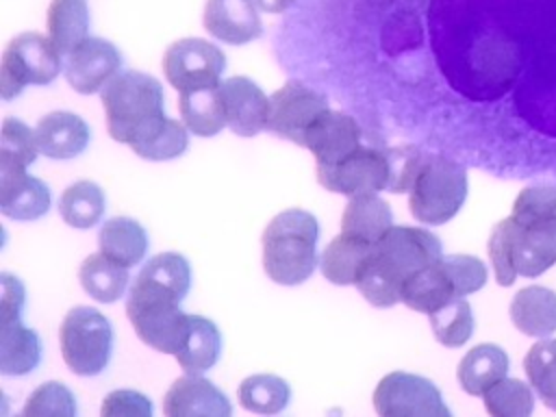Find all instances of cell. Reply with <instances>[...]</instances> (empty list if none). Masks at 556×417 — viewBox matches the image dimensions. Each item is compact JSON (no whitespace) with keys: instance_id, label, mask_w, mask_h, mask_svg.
<instances>
[{"instance_id":"cell-1","label":"cell","mask_w":556,"mask_h":417,"mask_svg":"<svg viewBox=\"0 0 556 417\" xmlns=\"http://www.w3.org/2000/svg\"><path fill=\"white\" fill-rule=\"evenodd\" d=\"M443 256L441 239L421 226H391L374 245L354 287L378 308L402 302L404 282Z\"/></svg>"},{"instance_id":"cell-2","label":"cell","mask_w":556,"mask_h":417,"mask_svg":"<svg viewBox=\"0 0 556 417\" xmlns=\"http://www.w3.org/2000/svg\"><path fill=\"white\" fill-rule=\"evenodd\" d=\"M319 224L317 217L304 208H287L269 219L263 230V269L285 287L306 282L315 267Z\"/></svg>"},{"instance_id":"cell-3","label":"cell","mask_w":556,"mask_h":417,"mask_svg":"<svg viewBox=\"0 0 556 417\" xmlns=\"http://www.w3.org/2000/svg\"><path fill=\"white\" fill-rule=\"evenodd\" d=\"M486 252L500 287H510L517 276L536 278L556 263V219L523 226L508 215L493 226Z\"/></svg>"},{"instance_id":"cell-4","label":"cell","mask_w":556,"mask_h":417,"mask_svg":"<svg viewBox=\"0 0 556 417\" xmlns=\"http://www.w3.org/2000/svg\"><path fill=\"white\" fill-rule=\"evenodd\" d=\"M106 130L117 143L130 146L165 117L161 83L139 70H124L100 91Z\"/></svg>"},{"instance_id":"cell-5","label":"cell","mask_w":556,"mask_h":417,"mask_svg":"<svg viewBox=\"0 0 556 417\" xmlns=\"http://www.w3.org/2000/svg\"><path fill=\"white\" fill-rule=\"evenodd\" d=\"M182 300L176 289L137 274L126 295V315L137 337L156 352L176 354L189 317L180 308Z\"/></svg>"},{"instance_id":"cell-6","label":"cell","mask_w":556,"mask_h":417,"mask_svg":"<svg viewBox=\"0 0 556 417\" xmlns=\"http://www.w3.org/2000/svg\"><path fill=\"white\" fill-rule=\"evenodd\" d=\"M467 169L456 159L426 152L408 191L410 215L426 226L450 222L467 198Z\"/></svg>"},{"instance_id":"cell-7","label":"cell","mask_w":556,"mask_h":417,"mask_svg":"<svg viewBox=\"0 0 556 417\" xmlns=\"http://www.w3.org/2000/svg\"><path fill=\"white\" fill-rule=\"evenodd\" d=\"M115 332L111 319L93 306H74L59 328L61 356L76 376H98L113 354Z\"/></svg>"},{"instance_id":"cell-8","label":"cell","mask_w":556,"mask_h":417,"mask_svg":"<svg viewBox=\"0 0 556 417\" xmlns=\"http://www.w3.org/2000/svg\"><path fill=\"white\" fill-rule=\"evenodd\" d=\"M63 72V54L48 35L26 30L13 37L0 61V96L15 100L28 85L46 87Z\"/></svg>"},{"instance_id":"cell-9","label":"cell","mask_w":556,"mask_h":417,"mask_svg":"<svg viewBox=\"0 0 556 417\" xmlns=\"http://www.w3.org/2000/svg\"><path fill=\"white\" fill-rule=\"evenodd\" d=\"M374 408L382 417H450L439 387L417 374L391 371L374 389Z\"/></svg>"},{"instance_id":"cell-10","label":"cell","mask_w":556,"mask_h":417,"mask_svg":"<svg viewBox=\"0 0 556 417\" xmlns=\"http://www.w3.org/2000/svg\"><path fill=\"white\" fill-rule=\"evenodd\" d=\"M224 70V52L202 37L176 39L163 54V74L178 93L219 85Z\"/></svg>"},{"instance_id":"cell-11","label":"cell","mask_w":556,"mask_h":417,"mask_svg":"<svg viewBox=\"0 0 556 417\" xmlns=\"http://www.w3.org/2000/svg\"><path fill=\"white\" fill-rule=\"evenodd\" d=\"M317 180L324 189L341 195L378 193L389 189L391 165L387 148L363 143L356 152L332 167H315Z\"/></svg>"},{"instance_id":"cell-12","label":"cell","mask_w":556,"mask_h":417,"mask_svg":"<svg viewBox=\"0 0 556 417\" xmlns=\"http://www.w3.org/2000/svg\"><path fill=\"white\" fill-rule=\"evenodd\" d=\"M326 109H330L326 93L298 78H291L269 96L267 130L291 143L304 146L306 128Z\"/></svg>"},{"instance_id":"cell-13","label":"cell","mask_w":556,"mask_h":417,"mask_svg":"<svg viewBox=\"0 0 556 417\" xmlns=\"http://www.w3.org/2000/svg\"><path fill=\"white\" fill-rule=\"evenodd\" d=\"M122 70V52L115 43L102 37L83 39L63 63V76L67 85L83 96L102 91L113 76Z\"/></svg>"},{"instance_id":"cell-14","label":"cell","mask_w":556,"mask_h":417,"mask_svg":"<svg viewBox=\"0 0 556 417\" xmlns=\"http://www.w3.org/2000/svg\"><path fill=\"white\" fill-rule=\"evenodd\" d=\"M363 146L361 122L345 113L326 109L315 117V122L304 132V146L313 159L315 167H332Z\"/></svg>"},{"instance_id":"cell-15","label":"cell","mask_w":556,"mask_h":417,"mask_svg":"<svg viewBox=\"0 0 556 417\" xmlns=\"http://www.w3.org/2000/svg\"><path fill=\"white\" fill-rule=\"evenodd\" d=\"M226 126L239 137H254L267 128L269 96L248 76H228L219 83Z\"/></svg>"},{"instance_id":"cell-16","label":"cell","mask_w":556,"mask_h":417,"mask_svg":"<svg viewBox=\"0 0 556 417\" xmlns=\"http://www.w3.org/2000/svg\"><path fill=\"white\" fill-rule=\"evenodd\" d=\"M52 206V193L48 185L30 176L26 167L13 163H0V211L15 222H35L43 217Z\"/></svg>"},{"instance_id":"cell-17","label":"cell","mask_w":556,"mask_h":417,"mask_svg":"<svg viewBox=\"0 0 556 417\" xmlns=\"http://www.w3.org/2000/svg\"><path fill=\"white\" fill-rule=\"evenodd\" d=\"M163 413L167 417H230L232 404L208 378L185 371L169 384Z\"/></svg>"},{"instance_id":"cell-18","label":"cell","mask_w":556,"mask_h":417,"mask_svg":"<svg viewBox=\"0 0 556 417\" xmlns=\"http://www.w3.org/2000/svg\"><path fill=\"white\" fill-rule=\"evenodd\" d=\"M256 0H206L204 30L228 46H243L263 35V22Z\"/></svg>"},{"instance_id":"cell-19","label":"cell","mask_w":556,"mask_h":417,"mask_svg":"<svg viewBox=\"0 0 556 417\" xmlns=\"http://www.w3.org/2000/svg\"><path fill=\"white\" fill-rule=\"evenodd\" d=\"M39 152L52 161H67L83 154L89 146V124L72 111L46 113L35 126Z\"/></svg>"},{"instance_id":"cell-20","label":"cell","mask_w":556,"mask_h":417,"mask_svg":"<svg viewBox=\"0 0 556 417\" xmlns=\"http://www.w3.org/2000/svg\"><path fill=\"white\" fill-rule=\"evenodd\" d=\"M222 332L217 324L204 315L189 313L187 328L178 352L174 354L180 369L187 374H204L219 361Z\"/></svg>"},{"instance_id":"cell-21","label":"cell","mask_w":556,"mask_h":417,"mask_svg":"<svg viewBox=\"0 0 556 417\" xmlns=\"http://www.w3.org/2000/svg\"><path fill=\"white\" fill-rule=\"evenodd\" d=\"M43 356V343L37 330L22 324V319L0 324V374L26 376L35 371Z\"/></svg>"},{"instance_id":"cell-22","label":"cell","mask_w":556,"mask_h":417,"mask_svg":"<svg viewBox=\"0 0 556 417\" xmlns=\"http://www.w3.org/2000/svg\"><path fill=\"white\" fill-rule=\"evenodd\" d=\"M510 319L528 337H549L556 332V291L541 285L519 289L510 302Z\"/></svg>"},{"instance_id":"cell-23","label":"cell","mask_w":556,"mask_h":417,"mask_svg":"<svg viewBox=\"0 0 556 417\" xmlns=\"http://www.w3.org/2000/svg\"><path fill=\"white\" fill-rule=\"evenodd\" d=\"M148 232L132 217H111L98 230V250L124 267H135L146 258Z\"/></svg>"},{"instance_id":"cell-24","label":"cell","mask_w":556,"mask_h":417,"mask_svg":"<svg viewBox=\"0 0 556 417\" xmlns=\"http://www.w3.org/2000/svg\"><path fill=\"white\" fill-rule=\"evenodd\" d=\"M506 374L508 354L495 343L473 345L456 367L458 384L469 395H484V391L506 378Z\"/></svg>"},{"instance_id":"cell-25","label":"cell","mask_w":556,"mask_h":417,"mask_svg":"<svg viewBox=\"0 0 556 417\" xmlns=\"http://www.w3.org/2000/svg\"><path fill=\"white\" fill-rule=\"evenodd\" d=\"M454 298H458V293L441 258L415 271L402 287V304L426 315L434 313Z\"/></svg>"},{"instance_id":"cell-26","label":"cell","mask_w":556,"mask_h":417,"mask_svg":"<svg viewBox=\"0 0 556 417\" xmlns=\"http://www.w3.org/2000/svg\"><path fill=\"white\" fill-rule=\"evenodd\" d=\"M393 226V211L378 193L352 195L343 206L341 232L376 243Z\"/></svg>"},{"instance_id":"cell-27","label":"cell","mask_w":556,"mask_h":417,"mask_svg":"<svg viewBox=\"0 0 556 417\" xmlns=\"http://www.w3.org/2000/svg\"><path fill=\"white\" fill-rule=\"evenodd\" d=\"M371 245L374 243L365 239L339 232L319 256V269L324 278L339 287L354 285L365 261L371 254Z\"/></svg>"},{"instance_id":"cell-28","label":"cell","mask_w":556,"mask_h":417,"mask_svg":"<svg viewBox=\"0 0 556 417\" xmlns=\"http://www.w3.org/2000/svg\"><path fill=\"white\" fill-rule=\"evenodd\" d=\"M128 267L115 263L100 250L89 254L78 267V282L83 291L100 304H113L122 300L128 289Z\"/></svg>"},{"instance_id":"cell-29","label":"cell","mask_w":556,"mask_h":417,"mask_svg":"<svg viewBox=\"0 0 556 417\" xmlns=\"http://www.w3.org/2000/svg\"><path fill=\"white\" fill-rule=\"evenodd\" d=\"M178 111L185 126L195 137H213L226 128L219 85L180 91Z\"/></svg>"},{"instance_id":"cell-30","label":"cell","mask_w":556,"mask_h":417,"mask_svg":"<svg viewBox=\"0 0 556 417\" xmlns=\"http://www.w3.org/2000/svg\"><path fill=\"white\" fill-rule=\"evenodd\" d=\"M46 28L56 50L67 56L83 39L89 37L87 0H52L46 13Z\"/></svg>"},{"instance_id":"cell-31","label":"cell","mask_w":556,"mask_h":417,"mask_svg":"<svg viewBox=\"0 0 556 417\" xmlns=\"http://www.w3.org/2000/svg\"><path fill=\"white\" fill-rule=\"evenodd\" d=\"M106 211V195L93 180L72 182L59 198L61 219L78 230H89L100 224Z\"/></svg>"},{"instance_id":"cell-32","label":"cell","mask_w":556,"mask_h":417,"mask_svg":"<svg viewBox=\"0 0 556 417\" xmlns=\"http://www.w3.org/2000/svg\"><path fill=\"white\" fill-rule=\"evenodd\" d=\"M187 148L189 128L185 122L172 119L167 115L130 143V150L146 161H172L185 154Z\"/></svg>"},{"instance_id":"cell-33","label":"cell","mask_w":556,"mask_h":417,"mask_svg":"<svg viewBox=\"0 0 556 417\" xmlns=\"http://www.w3.org/2000/svg\"><path fill=\"white\" fill-rule=\"evenodd\" d=\"M237 400L250 413L278 415L289 406L291 387L280 376L254 374L237 387Z\"/></svg>"},{"instance_id":"cell-34","label":"cell","mask_w":556,"mask_h":417,"mask_svg":"<svg viewBox=\"0 0 556 417\" xmlns=\"http://www.w3.org/2000/svg\"><path fill=\"white\" fill-rule=\"evenodd\" d=\"M523 369L534 393L547 408L556 410V339L536 341L523 358Z\"/></svg>"},{"instance_id":"cell-35","label":"cell","mask_w":556,"mask_h":417,"mask_svg":"<svg viewBox=\"0 0 556 417\" xmlns=\"http://www.w3.org/2000/svg\"><path fill=\"white\" fill-rule=\"evenodd\" d=\"M428 317L434 339L445 348H460L473 334V313L465 298L450 300Z\"/></svg>"},{"instance_id":"cell-36","label":"cell","mask_w":556,"mask_h":417,"mask_svg":"<svg viewBox=\"0 0 556 417\" xmlns=\"http://www.w3.org/2000/svg\"><path fill=\"white\" fill-rule=\"evenodd\" d=\"M482 400L493 417H528L534 410L532 384L517 378H502L484 391Z\"/></svg>"},{"instance_id":"cell-37","label":"cell","mask_w":556,"mask_h":417,"mask_svg":"<svg viewBox=\"0 0 556 417\" xmlns=\"http://www.w3.org/2000/svg\"><path fill=\"white\" fill-rule=\"evenodd\" d=\"M76 413L78 404L74 391L59 380L39 384L22 408L24 417H74Z\"/></svg>"},{"instance_id":"cell-38","label":"cell","mask_w":556,"mask_h":417,"mask_svg":"<svg viewBox=\"0 0 556 417\" xmlns=\"http://www.w3.org/2000/svg\"><path fill=\"white\" fill-rule=\"evenodd\" d=\"M39 143L35 130L17 117H4L0 132V163L28 167L37 161Z\"/></svg>"},{"instance_id":"cell-39","label":"cell","mask_w":556,"mask_h":417,"mask_svg":"<svg viewBox=\"0 0 556 417\" xmlns=\"http://www.w3.org/2000/svg\"><path fill=\"white\" fill-rule=\"evenodd\" d=\"M510 217L523 226L556 219V185H534L521 189L513 202Z\"/></svg>"},{"instance_id":"cell-40","label":"cell","mask_w":556,"mask_h":417,"mask_svg":"<svg viewBox=\"0 0 556 417\" xmlns=\"http://www.w3.org/2000/svg\"><path fill=\"white\" fill-rule=\"evenodd\" d=\"M389 165H391V180L389 189L391 193H408L413 187V180L426 159V152L419 146L413 143H400L393 148H387Z\"/></svg>"},{"instance_id":"cell-41","label":"cell","mask_w":556,"mask_h":417,"mask_svg":"<svg viewBox=\"0 0 556 417\" xmlns=\"http://www.w3.org/2000/svg\"><path fill=\"white\" fill-rule=\"evenodd\" d=\"M441 263L450 274L458 298L476 293L486 282V265L471 254H443Z\"/></svg>"},{"instance_id":"cell-42","label":"cell","mask_w":556,"mask_h":417,"mask_svg":"<svg viewBox=\"0 0 556 417\" xmlns=\"http://www.w3.org/2000/svg\"><path fill=\"white\" fill-rule=\"evenodd\" d=\"M102 417H150L152 402L146 393L132 389H115L104 395L100 406Z\"/></svg>"},{"instance_id":"cell-43","label":"cell","mask_w":556,"mask_h":417,"mask_svg":"<svg viewBox=\"0 0 556 417\" xmlns=\"http://www.w3.org/2000/svg\"><path fill=\"white\" fill-rule=\"evenodd\" d=\"M2 285V298H0V324L20 319L24 304H26V289L22 280L9 271L0 274Z\"/></svg>"},{"instance_id":"cell-44","label":"cell","mask_w":556,"mask_h":417,"mask_svg":"<svg viewBox=\"0 0 556 417\" xmlns=\"http://www.w3.org/2000/svg\"><path fill=\"white\" fill-rule=\"evenodd\" d=\"M261 11L265 13H285L287 9H291L298 0H256Z\"/></svg>"}]
</instances>
